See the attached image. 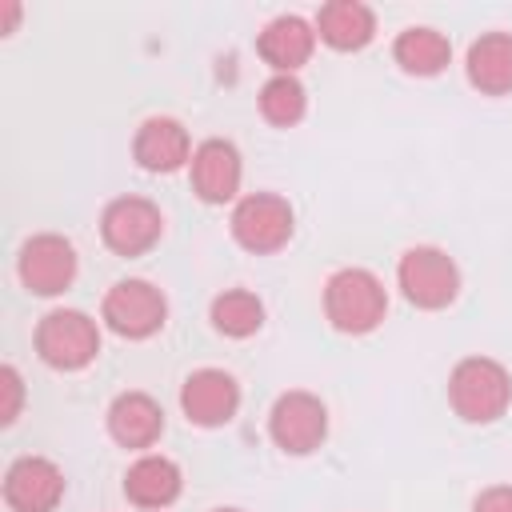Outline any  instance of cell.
I'll list each match as a JSON object with an SVG mask.
<instances>
[{
  "instance_id": "cell-14",
  "label": "cell",
  "mask_w": 512,
  "mask_h": 512,
  "mask_svg": "<svg viewBox=\"0 0 512 512\" xmlns=\"http://www.w3.org/2000/svg\"><path fill=\"white\" fill-rule=\"evenodd\" d=\"M108 432L124 448H152L164 432V412L148 392H120L108 408Z\"/></svg>"
},
{
  "instance_id": "cell-12",
  "label": "cell",
  "mask_w": 512,
  "mask_h": 512,
  "mask_svg": "<svg viewBox=\"0 0 512 512\" xmlns=\"http://www.w3.org/2000/svg\"><path fill=\"white\" fill-rule=\"evenodd\" d=\"M240 152L228 140H204L192 152V192L204 204H224L240 188Z\"/></svg>"
},
{
  "instance_id": "cell-23",
  "label": "cell",
  "mask_w": 512,
  "mask_h": 512,
  "mask_svg": "<svg viewBox=\"0 0 512 512\" xmlns=\"http://www.w3.org/2000/svg\"><path fill=\"white\" fill-rule=\"evenodd\" d=\"M472 512H512V484H496V488H484L472 504Z\"/></svg>"
},
{
  "instance_id": "cell-8",
  "label": "cell",
  "mask_w": 512,
  "mask_h": 512,
  "mask_svg": "<svg viewBox=\"0 0 512 512\" xmlns=\"http://www.w3.org/2000/svg\"><path fill=\"white\" fill-rule=\"evenodd\" d=\"M164 232V216L144 196H120L100 216V236L116 256H140L148 252Z\"/></svg>"
},
{
  "instance_id": "cell-7",
  "label": "cell",
  "mask_w": 512,
  "mask_h": 512,
  "mask_svg": "<svg viewBox=\"0 0 512 512\" xmlns=\"http://www.w3.org/2000/svg\"><path fill=\"white\" fill-rule=\"evenodd\" d=\"M232 236L248 252H276L292 236V208L276 192H252L232 208Z\"/></svg>"
},
{
  "instance_id": "cell-6",
  "label": "cell",
  "mask_w": 512,
  "mask_h": 512,
  "mask_svg": "<svg viewBox=\"0 0 512 512\" xmlns=\"http://www.w3.org/2000/svg\"><path fill=\"white\" fill-rule=\"evenodd\" d=\"M268 432L284 452L308 456L328 436V412L312 392H284L268 412Z\"/></svg>"
},
{
  "instance_id": "cell-5",
  "label": "cell",
  "mask_w": 512,
  "mask_h": 512,
  "mask_svg": "<svg viewBox=\"0 0 512 512\" xmlns=\"http://www.w3.org/2000/svg\"><path fill=\"white\" fill-rule=\"evenodd\" d=\"M168 320V300L148 280H116L104 296V324L124 340H144Z\"/></svg>"
},
{
  "instance_id": "cell-21",
  "label": "cell",
  "mask_w": 512,
  "mask_h": 512,
  "mask_svg": "<svg viewBox=\"0 0 512 512\" xmlns=\"http://www.w3.org/2000/svg\"><path fill=\"white\" fill-rule=\"evenodd\" d=\"M308 108V92L296 76H272L264 88H260V112L268 124H280V128H292Z\"/></svg>"
},
{
  "instance_id": "cell-4",
  "label": "cell",
  "mask_w": 512,
  "mask_h": 512,
  "mask_svg": "<svg viewBox=\"0 0 512 512\" xmlns=\"http://www.w3.org/2000/svg\"><path fill=\"white\" fill-rule=\"evenodd\" d=\"M396 280H400V292L416 304V308H448L460 292V272L452 264V256L444 248H432V244H420V248H408L396 264Z\"/></svg>"
},
{
  "instance_id": "cell-15",
  "label": "cell",
  "mask_w": 512,
  "mask_h": 512,
  "mask_svg": "<svg viewBox=\"0 0 512 512\" xmlns=\"http://www.w3.org/2000/svg\"><path fill=\"white\" fill-rule=\"evenodd\" d=\"M256 48H260V56H264L280 76H292V72L312 56L316 32H312V24L300 20V16H276V20L260 32Z\"/></svg>"
},
{
  "instance_id": "cell-17",
  "label": "cell",
  "mask_w": 512,
  "mask_h": 512,
  "mask_svg": "<svg viewBox=\"0 0 512 512\" xmlns=\"http://www.w3.org/2000/svg\"><path fill=\"white\" fill-rule=\"evenodd\" d=\"M468 80L488 96L512 92V32H488L468 48Z\"/></svg>"
},
{
  "instance_id": "cell-22",
  "label": "cell",
  "mask_w": 512,
  "mask_h": 512,
  "mask_svg": "<svg viewBox=\"0 0 512 512\" xmlns=\"http://www.w3.org/2000/svg\"><path fill=\"white\" fill-rule=\"evenodd\" d=\"M0 388H4V408H0V420L12 424L20 416V396H24V384H20V372L12 364L0 368Z\"/></svg>"
},
{
  "instance_id": "cell-10",
  "label": "cell",
  "mask_w": 512,
  "mask_h": 512,
  "mask_svg": "<svg viewBox=\"0 0 512 512\" xmlns=\"http://www.w3.org/2000/svg\"><path fill=\"white\" fill-rule=\"evenodd\" d=\"M64 496V472L44 456H20L4 472V500L12 512H52Z\"/></svg>"
},
{
  "instance_id": "cell-24",
  "label": "cell",
  "mask_w": 512,
  "mask_h": 512,
  "mask_svg": "<svg viewBox=\"0 0 512 512\" xmlns=\"http://www.w3.org/2000/svg\"><path fill=\"white\" fill-rule=\"evenodd\" d=\"M216 512H240V508H216Z\"/></svg>"
},
{
  "instance_id": "cell-20",
  "label": "cell",
  "mask_w": 512,
  "mask_h": 512,
  "mask_svg": "<svg viewBox=\"0 0 512 512\" xmlns=\"http://www.w3.org/2000/svg\"><path fill=\"white\" fill-rule=\"evenodd\" d=\"M260 324H264V304H260L256 292L228 288V292H220L212 300V328L216 332H224L232 340H244V336L260 332Z\"/></svg>"
},
{
  "instance_id": "cell-2",
  "label": "cell",
  "mask_w": 512,
  "mask_h": 512,
  "mask_svg": "<svg viewBox=\"0 0 512 512\" xmlns=\"http://www.w3.org/2000/svg\"><path fill=\"white\" fill-rule=\"evenodd\" d=\"M324 312L336 332L364 336L384 320L388 292H384L380 276H372L368 268H340L324 284Z\"/></svg>"
},
{
  "instance_id": "cell-3",
  "label": "cell",
  "mask_w": 512,
  "mask_h": 512,
  "mask_svg": "<svg viewBox=\"0 0 512 512\" xmlns=\"http://www.w3.org/2000/svg\"><path fill=\"white\" fill-rule=\"evenodd\" d=\"M36 352L48 368H60V372H76V368L92 364L100 352L96 320L76 308H52L36 324Z\"/></svg>"
},
{
  "instance_id": "cell-9",
  "label": "cell",
  "mask_w": 512,
  "mask_h": 512,
  "mask_svg": "<svg viewBox=\"0 0 512 512\" xmlns=\"http://www.w3.org/2000/svg\"><path fill=\"white\" fill-rule=\"evenodd\" d=\"M16 268H20V280L28 292L60 296L76 280V248L56 232H40L20 248Z\"/></svg>"
},
{
  "instance_id": "cell-18",
  "label": "cell",
  "mask_w": 512,
  "mask_h": 512,
  "mask_svg": "<svg viewBox=\"0 0 512 512\" xmlns=\"http://www.w3.org/2000/svg\"><path fill=\"white\" fill-rule=\"evenodd\" d=\"M180 468L168 456H140L124 476V496L136 508H168L180 496Z\"/></svg>"
},
{
  "instance_id": "cell-13",
  "label": "cell",
  "mask_w": 512,
  "mask_h": 512,
  "mask_svg": "<svg viewBox=\"0 0 512 512\" xmlns=\"http://www.w3.org/2000/svg\"><path fill=\"white\" fill-rule=\"evenodd\" d=\"M132 156L148 172H176L192 156V144H188V132H184L180 120H172V116H148L136 128Z\"/></svg>"
},
{
  "instance_id": "cell-11",
  "label": "cell",
  "mask_w": 512,
  "mask_h": 512,
  "mask_svg": "<svg viewBox=\"0 0 512 512\" xmlns=\"http://www.w3.org/2000/svg\"><path fill=\"white\" fill-rule=\"evenodd\" d=\"M180 408L200 428H220L240 408V388L224 368H200L180 388Z\"/></svg>"
},
{
  "instance_id": "cell-1",
  "label": "cell",
  "mask_w": 512,
  "mask_h": 512,
  "mask_svg": "<svg viewBox=\"0 0 512 512\" xmlns=\"http://www.w3.org/2000/svg\"><path fill=\"white\" fill-rule=\"evenodd\" d=\"M448 400L460 420L468 424H492L512 404V376L492 356H468L448 376Z\"/></svg>"
},
{
  "instance_id": "cell-16",
  "label": "cell",
  "mask_w": 512,
  "mask_h": 512,
  "mask_svg": "<svg viewBox=\"0 0 512 512\" xmlns=\"http://www.w3.org/2000/svg\"><path fill=\"white\" fill-rule=\"evenodd\" d=\"M316 32L324 44H332L340 52H356L376 36V16L360 0H332L316 12Z\"/></svg>"
},
{
  "instance_id": "cell-19",
  "label": "cell",
  "mask_w": 512,
  "mask_h": 512,
  "mask_svg": "<svg viewBox=\"0 0 512 512\" xmlns=\"http://www.w3.org/2000/svg\"><path fill=\"white\" fill-rule=\"evenodd\" d=\"M392 56L396 64L408 72V76H436L448 68L452 60V44L444 32L436 28H404L392 44Z\"/></svg>"
}]
</instances>
